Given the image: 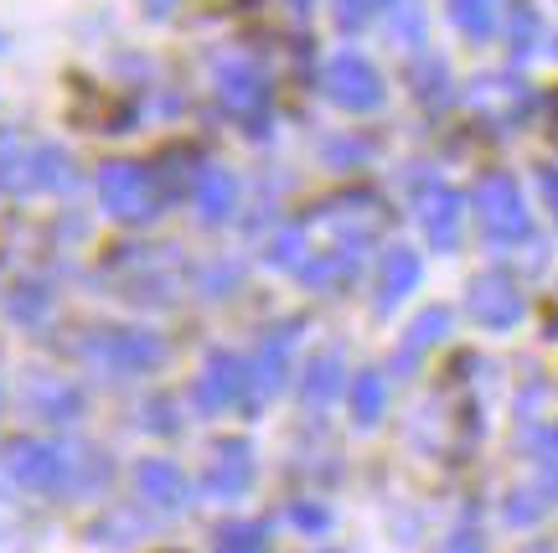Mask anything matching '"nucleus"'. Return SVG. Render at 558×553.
Instances as JSON below:
<instances>
[{"mask_svg": "<svg viewBox=\"0 0 558 553\" xmlns=\"http://www.w3.org/2000/svg\"><path fill=\"white\" fill-rule=\"evenodd\" d=\"M99 197L114 218L150 223L160 213V177L150 166H135V160H109L99 171Z\"/></svg>", "mask_w": 558, "mask_h": 553, "instance_id": "1", "label": "nucleus"}, {"mask_svg": "<svg viewBox=\"0 0 558 553\" xmlns=\"http://www.w3.org/2000/svg\"><path fill=\"white\" fill-rule=\"evenodd\" d=\"M62 177V156L32 135H0V187L11 192H41Z\"/></svg>", "mask_w": 558, "mask_h": 553, "instance_id": "2", "label": "nucleus"}, {"mask_svg": "<svg viewBox=\"0 0 558 553\" xmlns=\"http://www.w3.org/2000/svg\"><path fill=\"white\" fill-rule=\"evenodd\" d=\"M476 213H481V228L497 238V243H518L527 238V207H522V192L518 181L507 177V171H492V177H481L476 187Z\"/></svg>", "mask_w": 558, "mask_h": 553, "instance_id": "3", "label": "nucleus"}, {"mask_svg": "<svg viewBox=\"0 0 558 553\" xmlns=\"http://www.w3.org/2000/svg\"><path fill=\"white\" fill-rule=\"evenodd\" d=\"M326 94H331L341 109H378L383 104V79L367 58L341 52V58H331V68H326Z\"/></svg>", "mask_w": 558, "mask_h": 553, "instance_id": "4", "label": "nucleus"}, {"mask_svg": "<svg viewBox=\"0 0 558 553\" xmlns=\"http://www.w3.org/2000/svg\"><path fill=\"white\" fill-rule=\"evenodd\" d=\"M418 223H424L435 249H450L460 233V197L450 187H439V181H424L418 187Z\"/></svg>", "mask_w": 558, "mask_h": 553, "instance_id": "5", "label": "nucleus"}, {"mask_svg": "<svg viewBox=\"0 0 558 553\" xmlns=\"http://www.w3.org/2000/svg\"><path fill=\"white\" fill-rule=\"evenodd\" d=\"M471 316H476L481 326H512V321L522 316L518 285L501 275H481L476 285H471Z\"/></svg>", "mask_w": 558, "mask_h": 553, "instance_id": "6", "label": "nucleus"}, {"mask_svg": "<svg viewBox=\"0 0 558 553\" xmlns=\"http://www.w3.org/2000/svg\"><path fill=\"white\" fill-rule=\"evenodd\" d=\"M243 388H248V373H243V362L239 357H213L207 362V373H202L197 383V398H202V409H228V404H239Z\"/></svg>", "mask_w": 558, "mask_h": 553, "instance_id": "7", "label": "nucleus"}, {"mask_svg": "<svg viewBox=\"0 0 558 553\" xmlns=\"http://www.w3.org/2000/svg\"><path fill=\"white\" fill-rule=\"evenodd\" d=\"M248 476H254V455L243 440H222L218 450H213V466H207V486L218 496H239L248 486Z\"/></svg>", "mask_w": 558, "mask_h": 553, "instance_id": "8", "label": "nucleus"}, {"mask_svg": "<svg viewBox=\"0 0 558 553\" xmlns=\"http://www.w3.org/2000/svg\"><path fill=\"white\" fill-rule=\"evenodd\" d=\"M218 99L233 109V115L254 119L264 109V79L254 73V68H239V62H228L218 73Z\"/></svg>", "mask_w": 558, "mask_h": 553, "instance_id": "9", "label": "nucleus"}, {"mask_svg": "<svg viewBox=\"0 0 558 553\" xmlns=\"http://www.w3.org/2000/svg\"><path fill=\"white\" fill-rule=\"evenodd\" d=\"M418 285V254L414 249H388L383 259V279H378V305L388 311L393 300H403Z\"/></svg>", "mask_w": 558, "mask_h": 553, "instance_id": "10", "label": "nucleus"}, {"mask_svg": "<svg viewBox=\"0 0 558 553\" xmlns=\"http://www.w3.org/2000/svg\"><path fill=\"white\" fill-rule=\"evenodd\" d=\"M140 492L150 496L156 507H181V502H186V481L177 476V466L145 460V466H140Z\"/></svg>", "mask_w": 558, "mask_h": 553, "instance_id": "11", "label": "nucleus"}, {"mask_svg": "<svg viewBox=\"0 0 558 553\" xmlns=\"http://www.w3.org/2000/svg\"><path fill=\"white\" fill-rule=\"evenodd\" d=\"M11 471H16L26 486H52L62 471V460H58V450H47V445H16V450H11Z\"/></svg>", "mask_w": 558, "mask_h": 553, "instance_id": "12", "label": "nucleus"}, {"mask_svg": "<svg viewBox=\"0 0 558 553\" xmlns=\"http://www.w3.org/2000/svg\"><path fill=\"white\" fill-rule=\"evenodd\" d=\"M450 16H456V26L465 32V37H492L501 21V0H450Z\"/></svg>", "mask_w": 558, "mask_h": 553, "instance_id": "13", "label": "nucleus"}, {"mask_svg": "<svg viewBox=\"0 0 558 553\" xmlns=\"http://www.w3.org/2000/svg\"><path fill=\"white\" fill-rule=\"evenodd\" d=\"M197 202H202V218H228V207H233V177L222 166H207L197 177Z\"/></svg>", "mask_w": 558, "mask_h": 553, "instance_id": "14", "label": "nucleus"}, {"mask_svg": "<svg viewBox=\"0 0 558 553\" xmlns=\"http://www.w3.org/2000/svg\"><path fill=\"white\" fill-rule=\"evenodd\" d=\"M383 398H388V388H383L378 373H362L357 383H352V409H357L362 424H373V419L383 414Z\"/></svg>", "mask_w": 558, "mask_h": 553, "instance_id": "15", "label": "nucleus"}, {"mask_svg": "<svg viewBox=\"0 0 558 553\" xmlns=\"http://www.w3.org/2000/svg\"><path fill=\"white\" fill-rule=\"evenodd\" d=\"M341 362L337 357H316L311 362V373H305V398H316V404H326V398L337 394V383H341Z\"/></svg>", "mask_w": 558, "mask_h": 553, "instance_id": "16", "label": "nucleus"}, {"mask_svg": "<svg viewBox=\"0 0 558 553\" xmlns=\"http://www.w3.org/2000/svg\"><path fill=\"white\" fill-rule=\"evenodd\" d=\"M254 373H259V388H264V394H275V388H279V373H284V336H275V341L264 347L259 362H254Z\"/></svg>", "mask_w": 558, "mask_h": 553, "instance_id": "17", "label": "nucleus"}, {"mask_svg": "<svg viewBox=\"0 0 558 553\" xmlns=\"http://www.w3.org/2000/svg\"><path fill=\"white\" fill-rule=\"evenodd\" d=\"M445 311H424V316L414 321V336H409V347H403V357H414L418 347H429V341H439V332H445Z\"/></svg>", "mask_w": 558, "mask_h": 553, "instance_id": "18", "label": "nucleus"}, {"mask_svg": "<svg viewBox=\"0 0 558 553\" xmlns=\"http://www.w3.org/2000/svg\"><path fill=\"white\" fill-rule=\"evenodd\" d=\"M218 553H269V549H264L259 528H228V533L218 538Z\"/></svg>", "mask_w": 558, "mask_h": 553, "instance_id": "19", "label": "nucleus"}, {"mask_svg": "<svg viewBox=\"0 0 558 553\" xmlns=\"http://www.w3.org/2000/svg\"><path fill=\"white\" fill-rule=\"evenodd\" d=\"M388 0H337V21L341 26H362L367 16H378Z\"/></svg>", "mask_w": 558, "mask_h": 553, "instance_id": "20", "label": "nucleus"}, {"mask_svg": "<svg viewBox=\"0 0 558 553\" xmlns=\"http://www.w3.org/2000/svg\"><path fill=\"white\" fill-rule=\"evenodd\" d=\"M538 450H543V466H548V471L558 476V430H548V435H543Z\"/></svg>", "mask_w": 558, "mask_h": 553, "instance_id": "21", "label": "nucleus"}, {"mask_svg": "<svg viewBox=\"0 0 558 553\" xmlns=\"http://www.w3.org/2000/svg\"><path fill=\"white\" fill-rule=\"evenodd\" d=\"M543 197L554 202V213H558V166H548V171H543Z\"/></svg>", "mask_w": 558, "mask_h": 553, "instance_id": "22", "label": "nucleus"}, {"mask_svg": "<svg viewBox=\"0 0 558 553\" xmlns=\"http://www.w3.org/2000/svg\"><path fill=\"white\" fill-rule=\"evenodd\" d=\"M145 11H150V16H166V11H171V0H145Z\"/></svg>", "mask_w": 558, "mask_h": 553, "instance_id": "23", "label": "nucleus"}, {"mask_svg": "<svg viewBox=\"0 0 558 553\" xmlns=\"http://www.w3.org/2000/svg\"><path fill=\"white\" fill-rule=\"evenodd\" d=\"M554 130H558V94H554Z\"/></svg>", "mask_w": 558, "mask_h": 553, "instance_id": "24", "label": "nucleus"}]
</instances>
